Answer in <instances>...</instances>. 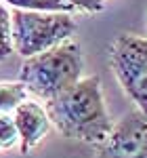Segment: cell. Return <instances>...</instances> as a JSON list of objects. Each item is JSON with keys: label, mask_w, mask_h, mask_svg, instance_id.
I'll return each mask as SVG.
<instances>
[{"label": "cell", "mask_w": 147, "mask_h": 158, "mask_svg": "<svg viewBox=\"0 0 147 158\" xmlns=\"http://www.w3.org/2000/svg\"><path fill=\"white\" fill-rule=\"evenodd\" d=\"M25 99H27V91L19 80L17 82H0V114H11Z\"/></svg>", "instance_id": "obj_7"}, {"label": "cell", "mask_w": 147, "mask_h": 158, "mask_svg": "<svg viewBox=\"0 0 147 158\" xmlns=\"http://www.w3.org/2000/svg\"><path fill=\"white\" fill-rule=\"evenodd\" d=\"M13 120L19 133V152L21 154H30L34 148L46 137L50 129L49 114L42 103L25 99L23 103H19L13 110Z\"/></svg>", "instance_id": "obj_6"}, {"label": "cell", "mask_w": 147, "mask_h": 158, "mask_svg": "<svg viewBox=\"0 0 147 158\" xmlns=\"http://www.w3.org/2000/svg\"><path fill=\"white\" fill-rule=\"evenodd\" d=\"M19 143V133L13 114H0V150H11Z\"/></svg>", "instance_id": "obj_10"}, {"label": "cell", "mask_w": 147, "mask_h": 158, "mask_svg": "<svg viewBox=\"0 0 147 158\" xmlns=\"http://www.w3.org/2000/svg\"><path fill=\"white\" fill-rule=\"evenodd\" d=\"M44 110L50 124L63 137L95 148L101 146L113 129L99 76L80 78L72 89L46 101Z\"/></svg>", "instance_id": "obj_1"}, {"label": "cell", "mask_w": 147, "mask_h": 158, "mask_svg": "<svg viewBox=\"0 0 147 158\" xmlns=\"http://www.w3.org/2000/svg\"><path fill=\"white\" fill-rule=\"evenodd\" d=\"M109 65L128 99L147 114V38L120 34L109 47Z\"/></svg>", "instance_id": "obj_4"}, {"label": "cell", "mask_w": 147, "mask_h": 158, "mask_svg": "<svg viewBox=\"0 0 147 158\" xmlns=\"http://www.w3.org/2000/svg\"><path fill=\"white\" fill-rule=\"evenodd\" d=\"M11 4L13 9L19 11H44V13H74L70 4L63 0H0Z\"/></svg>", "instance_id": "obj_8"}, {"label": "cell", "mask_w": 147, "mask_h": 158, "mask_svg": "<svg viewBox=\"0 0 147 158\" xmlns=\"http://www.w3.org/2000/svg\"><path fill=\"white\" fill-rule=\"evenodd\" d=\"M70 4L74 11H84V13H101L105 9V0H63Z\"/></svg>", "instance_id": "obj_11"}, {"label": "cell", "mask_w": 147, "mask_h": 158, "mask_svg": "<svg viewBox=\"0 0 147 158\" xmlns=\"http://www.w3.org/2000/svg\"><path fill=\"white\" fill-rule=\"evenodd\" d=\"M13 53V36H11V13L0 2V61H4Z\"/></svg>", "instance_id": "obj_9"}, {"label": "cell", "mask_w": 147, "mask_h": 158, "mask_svg": "<svg viewBox=\"0 0 147 158\" xmlns=\"http://www.w3.org/2000/svg\"><path fill=\"white\" fill-rule=\"evenodd\" d=\"M82 49L70 38L44 53L27 57L19 72V82L27 93L46 103L72 89L82 78Z\"/></svg>", "instance_id": "obj_2"}, {"label": "cell", "mask_w": 147, "mask_h": 158, "mask_svg": "<svg viewBox=\"0 0 147 158\" xmlns=\"http://www.w3.org/2000/svg\"><path fill=\"white\" fill-rule=\"evenodd\" d=\"M76 19L72 13L19 11L11 13L13 51L23 59L53 49L76 34Z\"/></svg>", "instance_id": "obj_3"}, {"label": "cell", "mask_w": 147, "mask_h": 158, "mask_svg": "<svg viewBox=\"0 0 147 158\" xmlns=\"http://www.w3.org/2000/svg\"><path fill=\"white\" fill-rule=\"evenodd\" d=\"M95 158H147V114L128 112L113 124L109 137L97 146Z\"/></svg>", "instance_id": "obj_5"}]
</instances>
